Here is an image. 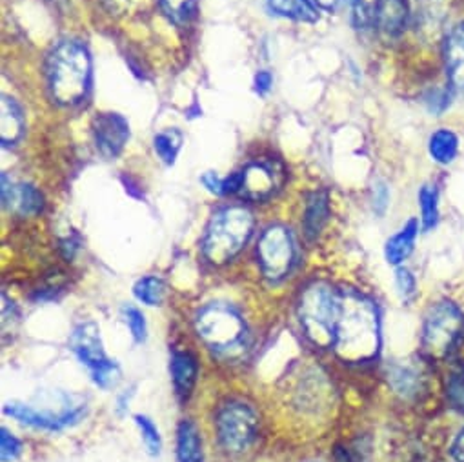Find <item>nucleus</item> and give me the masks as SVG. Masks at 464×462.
<instances>
[{"label":"nucleus","mask_w":464,"mask_h":462,"mask_svg":"<svg viewBox=\"0 0 464 462\" xmlns=\"http://www.w3.org/2000/svg\"><path fill=\"white\" fill-rule=\"evenodd\" d=\"M334 348L348 362H366L379 353L381 321L377 306L370 299L355 292H343Z\"/></svg>","instance_id":"nucleus-1"},{"label":"nucleus","mask_w":464,"mask_h":462,"mask_svg":"<svg viewBox=\"0 0 464 462\" xmlns=\"http://www.w3.org/2000/svg\"><path fill=\"white\" fill-rule=\"evenodd\" d=\"M46 79L52 99L61 106L82 102L92 86V57L79 41L59 43L46 63Z\"/></svg>","instance_id":"nucleus-2"},{"label":"nucleus","mask_w":464,"mask_h":462,"mask_svg":"<svg viewBox=\"0 0 464 462\" xmlns=\"http://www.w3.org/2000/svg\"><path fill=\"white\" fill-rule=\"evenodd\" d=\"M198 339L215 353L229 362L239 361L250 350V333L237 308L226 303H211L195 317Z\"/></svg>","instance_id":"nucleus-3"},{"label":"nucleus","mask_w":464,"mask_h":462,"mask_svg":"<svg viewBox=\"0 0 464 462\" xmlns=\"http://www.w3.org/2000/svg\"><path fill=\"white\" fill-rule=\"evenodd\" d=\"M254 226V213L245 206H226L215 211L204 231L202 255L215 266L229 263L248 245Z\"/></svg>","instance_id":"nucleus-4"},{"label":"nucleus","mask_w":464,"mask_h":462,"mask_svg":"<svg viewBox=\"0 0 464 462\" xmlns=\"http://www.w3.org/2000/svg\"><path fill=\"white\" fill-rule=\"evenodd\" d=\"M343 308V292L326 283H314L299 303V319L306 337L319 348H334L335 328Z\"/></svg>","instance_id":"nucleus-5"},{"label":"nucleus","mask_w":464,"mask_h":462,"mask_svg":"<svg viewBox=\"0 0 464 462\" xmlns=\"http://www.w3.org/2000/svg\"><path fill=\"white\" fill-rule=\"evenodd\" d=\"M464 335V315L453 303L435 304L422 324V353L431 361H446Z\"/></svg>","instance_id":"nucleus-6"},{"label":"nucleus","mask_w":464,"mask_h":462,"mask_svg":"<svg viewBox=\"0 0 464 462\" xmlns=\"http://www.w3.org/2000/svg\"><path fill=\"white\" fill-rule=\"evenodd\" d=\"M70 346L82 366L88 368L92 380L102 388L111 390L121 380V368L115 361H111L106 351L101 339V328L88 321L79 324L70 339Z\"/></svg>","instance_id":"nucleus-7"},{"label":"nucleus","mask_w":464,"mask_h":462,"mask_svg":"<svg viewBox=\"0 0 464 462\" xmlns=\"http://www.w3.org/2000/svg\"><path fill=\"white\" fill-rule=\"evenodd\" d=\"M215 426L222 448L229 453H241L256 440L259 419L248 404L229 400L218 409Z\"/></svg>","instance_id":"nucleus-8"},{"label":"nucleus","mask_w":464,"mask_h":462,"mask_svg":"<svg viewBox=\"0 0 464 462\" xmlns=\"http://www.w3.org/2000/svg\"><path fill=\"white\" fill-rule=\"evenodd\" d=\"M295 241L285 226H270L259 239L257 257L265 279L279 283L286 279L295 265Z\"/></svg>","instance_id":"nucleus-9"},{"label":"nucleus","mask_w":464,"mask_h":462,"mask_svg":"<svg viewBox=\"0 0 464 462\" xmlns=\"http://www.w3.org/2000/svg\"><path fill=\"white\" fill-rule=\"evenodd\" d=\"M5 413L8 417L19 420L21 424L39 428V429H48V431H61V429L72 428V426L79 424L86 415L82 406H73V408L55 415L46 409H35L34 406L23 404V402H8L5 406Z\"/></svg>","instance_id":"nucleus-10"},{"label":"nucleus","mask_w":464,"mask_h":462,"mask_svg":"<svg viewBox=\"0 0 464 462\" xmlns=\"http://www.w3.org/2000/svg\"><path fill=\"white\" fill-rule=\"evenodd\" d=\"M245 180L241 195L248 200H266L270 198L283 184V166L276 160L265 162L257 160L248 164L245 169Z\"/></svg>","instance_id":"nucleus-11"},{"label":"nucleus","mask_w":464,"mask_h":462,"mask_svg":"<svg viewBox=\"0 0 464 462\" xmlns=\"http://www.w3.org/2000/svg\"><path fill=\"white\" fill-rule=\"evenodd\" d=\"M93 139L102 157L117 159L130 139V124L119 113H97L93 119Z\"/></svg>","instance_id":"nucleus-12"},{"label":"nucleus","mask_w":464,"mask_h":462,"mask_svg":"<svg viewBox=\"0 0 464 462\" xmlns=\"http://www.w3.org/2000/svg\"><path fill=\"white\" fill-rule=\"evenodd\" d=\"M3 204L23 217H35L44 207V197L34 184H14L3 175Z\"/></svg>","instance_id":"nucleus-13"},{"label":"nucleus","mask_w":464,"mask_h":462,"mask_svg":"<svg viewBox=\"0 0 464 462\" xmlns=\"http://www.w3.org/2000/svg\"><path fill=\"white\" fill-rule=\"evenodd\" d=\"M444 61L451 88L464 93V23L448 34L444 43Z\"/></svg>","instance_id":"nucleus-14"},{"label":"nucleus","mask_w":464,"mask_h":462,"mask_svg":"<svg viewBox=\"0 0 464 462\" xmlns=\"http://www.w3.org/2000/svg\"><path fill=\"white\" fill-rule=\"evenodd\" d=\"M26 130V119L23 108L15 99L3 95V106H0V140L5 146H14L19 142Z\"/></svg>","instance_id":"nucleus-15"},{"label":"nucleus","mask_w":464,"mask_h":462,"mask_svg":"<svg viewBox=\"0 0 464 462\" xmlns=\"http://www.w3.org/2000/svg\"><path fill=\"white\" fill-rule=\"evenodd\" d=\"M408 3L406 0H381L377 10L375 26L386 37H397L404 32L408 23Z\"/></svg>","instance_id":"nucleus-16"},{"label":"nucleus","mask_w":464,"mask_h":462,"mask_svg":"<svg viewBox=\"0 0 464 462\" xmlns=\"http://www.w3.org/2000/svg\"><path fill=\"white\" fill-rule=\"evenodd\" d=\"M171 380H173V386H175V391L180 399H186L195 382H197V375H198V364H197V359L193 353L189 351H173L171 355Z\"/></svg>","instance_id":"nucleus-17"},{"label":"nucleus","mask_w":464,"mask_h":462,"mask_svg":"<svg viewBox=\"0 0 464 462\" xmlns=\"http://www.w3.org/2000/svg\"><path fill=\"white\" fill-rule=\"evenodd\" d=\"M417 234H419V222L411 218L386 243L384 255L392 266L402 265L411 255Z\"/></svg>","instance_id":"nucleus-18"},{"label":"nucleus","mask_w":464,"mask_h":462,"mask_svg":"<svg viewBox=\"0 0 464 462\" xmlns=\"http://www.w3.org/2000/svg\"><path fill=\"white\" fill-rule=\"evenodd\" d=\"M177 460L204 462L200 433L191 420H182L177 428Z\"/></svg>","instance_id":"nucleus-19"},{"label":"nucleus","mask_w":464,"mask_h":462,"mask_svg":"<svg viewBox=\"0 0 464 462\" xmlns=\"http://www.w3.org/2000/svg\"><path fill=\"white\" fill-rule=\"evenodd\" d=\"M330 217V197L326 191H315L306 204L304 231L308 239H315Z\"/></svg>","instance_id":"nucleus-20"},{"label":"nucleus","mask_w":464,"mask_h":462,"mask_svg":"<svg viewBox=\"0 0 464 462\" xmlns=\"http://www.w3.org/2000/svg\"><path fill=\"white\" fill-rule=\"evenodd\" d=\"M428 153H430L431 160L440 166L451 164L459 153L457 135L448 128L437 130L428 140Z\"/></svg>","instance_id":"nucleus-21"},{"label":"nucleus","mask_w":464,"mask_h":462,"mask_svg":"<svg viewBox=\"0 0 464 462\" xmlns=\"http://www.w3.org/2000/svg\"><path fill=\"white\" fill-rule=\"evenodd\" d=\"M270 10L285 19L301 23H315L319 19L314 0H268Z\"/></svg>","instance_id":"nucleus-22"},{"label":"nucleus","mask_w":464,"mask_h":462,"mask_svg":"<svg viewBox=\"0 0 464 462\" xmlns=\"http://www.w3.org/2000/svg\"><path fill=\"white\" fill-rule=\"evenodd\" d=\"M388 380L392 384V388L402 395V397H411L419 391L420 388V379L417 375L415 370L408 368V366H401V364H393L388 370Z\"/></svg>","instance_id":"nucleus-23"},{"label":"nucleus","mask_w":464,"mask_h":462,"mask_svg":"<svg viewBox=\"0 0 464 462\" xmlns=\"http://www.w3.org/2000/svg\"><path fill=\"white\" fill-rule=\"evenodd\" d=\"M164 294H166L164 281L157 275L142 277L133 286V295L137 297L139 303L146 306H160L164 301Z\"/></svg>","instance_id":"nucleus-24"},{"label":"nucleus","mask_w":464,"mask_h":462,"mask_svg":"<svg viewBox=\"0 0 464 462\" xmlns=\"http://www.w3.org/2000/svg\"><path fill=\"white\" fill-rule=\"evenodd\" d=\"M182 148V133L179 130H164L155 135L153 139V149L159 155V159L171 166Z\"/></svg>","instance_id":"nucleus-25"},{"label":"nucleus","mask_w":464,"mask_h":462,"mask_svg":"<svg viewBox=\"0 0 464 462\" xmlns=\"http://www.w3.org/2000/svg\"><path fill=\"white\" fill-rule=\"evenodd\" d=\"M419 206H420V222L422 229L430 231L439 222V191L435 186H422L419 189Z\"/></svg>","instance_id":"nucleus-26"},{"label":"nucleus","mask_w":464,"mask_h":462,"mask_svg":"<svg viewBox=\"0 0 464 462\" xmlns=\"http://www.w3.org/2000/svg\"><path fill=\"white\" fill-rule=\"evenodd\" d=\"M381 0H352V19L357 30H366L375 24Z\"/></svg>","instance_id":"nucleus-27"},{"label":"nucleus","mask_w":464,"mask_h":462,"mask_svg":"<svg viewBox=\"0 0 464 462\" xmlns=\"http://www.w3.org/2000/svg\"><path fill=\"white\" fill-rule=\"evenodd\" d=\"M135 424L140 431V437L150 451V455L157 457L160 455V449H162V438H160V433H159V428L153 424V420L146 415H135Z\"/></svg>","instance_id":"nucleus-28"},{"label":"nucleus","mask_w":464,"mask_h":462,"mask_svg":"<svg viewBox=\"0 0 464 462\" xmlns=\"http://www.w3.org/2000/svg\"><path fill=\"white\" fill-rule=\"evenodd\" d=\"M446 397L453 409L464 413V364L459 366L446 382Z\"/></svg>","instance_id":"nucleus-29"},{"label":"nucleus","mask_w":464,"mask_h":462,"mask_svg":"<svg viewBox=\"0 0 464 462\" xmlns=\"http://www.w3.org/2000/svg\"><path fill=\"white\" fill-rule=\"evenodd\" d=\"M160 5L173 23L186 24L193 17L197 0H160Z\"/></svg>","instance_id":"nucleus-30"},{"label":"nucleus","mask_w":464,"mask_h":462,"mask_svg":"<svg viewBox=\"0 0 464 462\" xmlns=\"http://www.w3.org/2000/svg\"><path fill=\"white\" fill-rule=\"evenodd\" d=\"M122 317H124V322L128 324L130 332H131V337L137 344H142L146 341V335H148V326H146V319L142 315V312L131 304H124L122 306Z\"/></svg>","instance_id":"nucleus-31"},{"label":"nucleus","mask_w":464,"mask_h":462,"mask_svg":"<svg viewBox=\"0 0 464 462\" xmlns=\"http://www.w3.org/2000/svg\"><path fill=\"white\" fill-rule=\"evenodd\" d=\"M0 455H3V462H14L23 453V442L6 428L0 429Z\"/></svg>","instance_id":"nucleus-32"},{"label":"nucleus","mask_w":464,"mask_h":462,"mask_svg":"<svg viewBox=\"0 0 464 462\" xmlns=\"http://www.w3.org/2000/svg\"><path fill=\"white\" fill-rule=\"evenodd\" d=\"M395 286H397V292L401 295L402 301H410L413 299L415 292H417V283H415V277L411 275L410 270L406 268H399L397 274H395Z\"/></svg>","instance_id":"nucleus-33"},{"label":"nucleus","mask_w":464,"mask_h":462,"mask_svg":"<svg viewBox=\"0 0 464 462\" xmlns=\"http://www.w3.org/2000/svg\"><path fill=\"white\" fill-rule=\"evenodd\" d=\"M426 106L431 113L439 115L450 106V90H433L426 95Z\"/></svg>","instance_id":"nucleus-34"},{"label":"nucleus","mask_w":464,"mask_h":462,"mask_svg":"<svg viewBox=\"0 0 464 462\" xmlns=\"http://www.w3.org/2000/svg\"><path fill=\"white\" fill-rule=\"evenodd\" d=\"M390 202V193L384 182H377L373 186V209L377 215H384Z\"/></svg>","instance_id":"nucleus-35"},{"label":"nucleus","mask_w":464,"mask_h":462,"mask_svg":"<svg viewBox=\"0 0 464 462\" xmlns=\"http://www.w3.org/2000/svg\"><path fill=\"white\" fill-rule=\"evenodd\" d=\"M200 180H202L204 188H206L209 193H213V195H224V178H220L217 173L208 171V173L202 175Z\"/></svg>","instance_id":"nucleus-36"},{"label":"nucleus","mask_w":464,"mask_h":462,"mask_svg":"<svg viewBox=\"0 0 464 462\" xmlns=\"http://www.w3.org/2000/svg\"><path fill=\"white\" fill-rule=\"evenodd\" d=\"M254 86H256V91H257L259 95H266V93L272 90V86H274V77H272V73H270V72H259V73L256 75Z\"/></svg>","instance_id":"nucleus-37"},{"label":"nucleus","mask_w":464,"mask_h":462,"mask_svg":"<svg viewBox=\"0 0 464 462\" xmlns=\"http://www.w3.org/2000/svg\"><path fill=\"white\" fill-rule=\"evenodd\" d=\"M451 455L457 462H464V428L457 433L451 442Z\"/></svg>","instance_id":"nucleus-38"},{"label":"nucleus","mask_w":464,"mask_h":462,"mask_svg":"<svg viewBox=\"0 0 464 462\" xmlns=\"http://www.w3.org/2000/svg\"><path fill=\"white\" fill-rule=\"evenodd\" d=\"M61 252H63V255H64L66 261H73V257H75L77 252H79V241H75V239H64V241H63V246H61Z\"/></svg>","instance_id":"nucleus-39"},{"label":"nucleus","mask_w":464,"mask_h":462,"mask_svg":"<svg viewBox=\"0 0 464 462\" xmlns=\"http://www.w3.org/2000/svg\"><path fill=\"white\" fill-rule=\"evenodd\" d=\"M131 397H133V388H131V390H126L124 393L119 395V399H117V413H119V415H124V413L128 411Z\"/></svg>","instance_id":"nucleus-40"},{"label":"nucleus","mask_w":464,"mask_h":462,"mask_svg":"<svg viewBox=\"0 0 464 462\" xmlns=\"http://www.w3.org/2000/svg\"><path fill=\"white\" fill-rule=\"evenodd\" d=\"M317 8H323L326 12H334L339 8V5L343 3V0H314Z\"/></svg>","instance_id":"nucleus-41"}]
</instances>
